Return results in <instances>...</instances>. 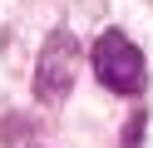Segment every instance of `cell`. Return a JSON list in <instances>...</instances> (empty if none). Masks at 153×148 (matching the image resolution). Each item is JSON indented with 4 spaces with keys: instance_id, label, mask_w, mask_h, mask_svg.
Segmentation results:
<instances>
[{
    "instance_id": "1",
    "label": "cell",
    "mask_w": 153,
    "mask_h": 148,
    "mask_svg": "<svg viewBox=\"0 0 153 148\" xmlns=\"http://www.w3.org/2000/svg\"><path fill=\"white\" fill-rule=\"evenodd\" d=\"M94 74H99L104 89H114V94H138L143 84H148V64H143V49L133 45L123 30H104L99 39H94Z\"/></svg>"
},
{
    "instance_id": "2",
    "label": "cell",
    "mask_w": 153,
    "mask_h": 148,
    "mask_svg": "<svg viewBox=\"0 0 153 148\" xmlns=\"http://www.w3.org/2000/svg\"><path fill=\"white\" fill-rule=\"evenodd\" d=\"M79 39L69 35V30H50L40 45V59H35V99L40 104H59L64 94L74 89V79H79Z\"/></svg>"
},
{
    "instance_id": "3",
    "label": "cell",
    "mask_w": 153,
    "mask_h": 148,
    "mask_svg": "<svg viewBox=\"0 0 153 148\" xmlns=\"http://www.w3.org/2000/svg\"><path fill=\"white\" fill-rule=\"evenodd\" d=\"M143 128H148V118H143V114H133V118H128V138H123V148H138Z\"/></svg>"
}]
</instances>
